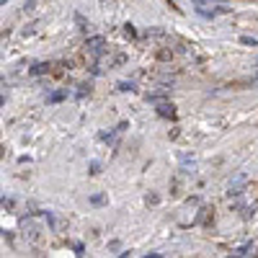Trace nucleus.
Instances as JSON below:
<instances>
[{"label":"nucleus","instance_id":"2eb2a0df","mask_svg":"<svg viewBox=\"0 0 258 258\" xmlns=\"http://www.w3.org/2000/svg\"><path fill=\"white\" fill-rule=\"evenodd\" d=\"M145 202H147V204H158V202H160V199H158V197H155V194H147V199H145Z\"/></svg>","mask_w":258,"mask_h":258},{"label":"nucleus","instance_id":"a211bd4d","mask_svg":"<svg viewBox=\"0 0 258 258\" xmlns=\"http://www.w3.org/2000/svg\"><path fill=\"white\" fill-rule=\"evenodd\" d=\"M3 106H6V96H0V109H3Z\"/></svg>","mask_w":258,"mask_h":258},{"label":"nucleus","instance_id":"0eeeda50","mask_svg":"<svg viewBox=\"0 0 258 258\" xmlns=\"http://www.w3.org/2000/svg\"><path fill=\"white\" fill-rule=\"evenodd\" d=\"M88 168H91V170H88L91 176H98V173H101V163H98V160H91V165H88Z\"/></svg>","mask_w":258,"mask_h":258},{"label":"nucleus","instance_id":"f257e3e1","mask_svg":"<svg viewBox=\"0 0 258 258\" xmlns=\"http://www.w3.org/2000/svg\"><path fill=\"white\" fill-rule=\"evenodd\" d=\"M85 52H88L93 59H101L106 54V39L103 36H91L85 41Z\"/></svg>","mask_w":258,"mask_h":258},{"label":"nucleus","instance_id":"7ed1b4c3","mask_svg":"<svg viewBox=\"0 0 258 258\" xmlns=\"http://www.w3.org/2000/svg\"><path fill=\"white\" fill-rule=\"evenodd\" d=\"M235 255H258V238L248 240V243L240 245V248H235Z\"/></svg>","mask_w":258,"mask_h":258},{"label":"nucleus","instance_id":"f8f14e48","mask_svg":"<svg viewBox=\"0 0 258 258\" xmlns=\"http://www.w3.org/2000/svg\"><path fill=\"white\" fill-rule=\"evenodd\" d=\"M41 3V0H26V6H24V11H34L36 6Z\"/></svg>","mask_w":258,"mask_h":258},{"label":"nucleus","instance_id":"9b49d317","mask_svg":"<svg viewBox=\"0 0 258 258\" xmlns=\"http://www.w3.org/2000/svg\"><path fill=\"white\" fill-rule=\"evenodd\" d=\"M0 207H3V209H13V207H16V202H13V199H6V197H3V199H0Z\"/></svg>","mask_w":258,"mask_h":258},{"label":"nucleus","instance_id":"423d86ee","mask_svg":"<svg viewBox=\"0 0 258 258\" xmlns=\"http://www.w3.org/2000/svg\"><path fill=\"white\" fill-rule=\"evenodd\" d=\"M116 91H121V93H132V91H135V83H126V80H121V83L116 85Z\"/></svg>","mask_w":258,"mask_h":258},{"label":"nucleus","instance_id":"20e7f679","mask_svg":"<svg viewBox=\"0 0 258 258\" xmlns=\"http://www.w3.org/2000/svg\"><path fill=\"white\" fill-rule=\"evenodd\" d=\"M49 68H52L49 62H36V64H31V70H29V73H31L34 78H39V75H47Z\"/></svg>","mask_w":258,"mask_h":258},{"label":"nucleus","instance_id":"1a4fd4ad","mask_svg":"<svg viewBox=\"0 0 258 258\" xmlns=\"http://www.w3.org/2000/svg\"><path fill=\"white\" fill-rule=\"evenodd\" d=\"M240 44H245V47H258V41H255L253 36H240Z\"/></svg>","mask_w":258,"mask_h":258},{"label":"nucleus","instance_id":"6e6552de","mask_svg":"<svg viewBox=\"0 0 258 258\" xmlns=\"http://www.w3.org/2000/svg\"><path fill=\"white\" fill-rule=\"evenodd\" d=\"M91 204H96V207L106 204V194H96V197H91Z\"/></svg>","mask_w":258,"mask_h":258},{"label":"nucleus","instance_id":"f03ea898","mask_svg":"<svg viewBox=\"0 0 258 258\" xmlns=\"http://www.w3.org/2000/svg\"><path fill=\"white\" fill-rule=\"evenodd\" d=\"M155 114L160 116V119H176V106L170 103V101H155Z\"/></svg>","mask_w":258,"mask_h":258},{"label":"nucleus","instance_id":"ddd939ff","mask_svg":"<svg viewBox=\"0 0 258 258\" xmlns=\"http://www.w3.org/2000/svg\"><path fill=\"white\" fill-rule=\"evenodd\" d=\"M75 21H78V24H80V29H83V31H85V29H88V26H91V24H85V18H83L80 13H75Z\"/></svg>","mask_w":258,"mask_h":258},{"label":"nucleus","instance_id":"9d476101","mask_svg":"<svg viewBox=\"0 0 258 258\" xmlns=\"http://www.w3.org/2000/svg\"><path fill=\"white\" fill-rule=\"evenodd\" d=\"M124 34H126V36H132V39H135V36H137V29H135L132 24H124Z\"/></svg>","mask_w":258,"mask_h":258},{"label":"nucleus","instance_id":"dca6fc26","mask_svg":"<svg viewBox=\"0 0 258 258\" xmlns=\"http://www.w3.org/2000/svg\"><path fill=\"white\" fill-rule=\"evenodd\" d=\"M73 248H75V253H78V255H83V253H85V245H83V243H75Z\"/></svg>","mask_w":258,"mask_h":258},{"label":"nucleus","instance_id":"39448f33","mask_svg":"<svg viewBox=\"0 0 258 258\" xmlns=\"http://www.w3.org/2000/svg\"><path fill=\"white\" fill-rule=\"evenodd\" d=\"M64 98H68V91H57V93L47 96V103H59V101H64Z\"/></svg>","mask_w":258,"mask_h":258},{"label":"nucleus","instance_id":"4468645a","mask_svg":"<svg viewBox=\"0 0 258 258\" xmlns=\"http://www.w3.org/2000/svg\"><path fill=\"white\" fill-rule=\"evenodd\" d=\"M88 93H91V85H80V91H78V98L88 96Z\"/></svg>","mask_w":258,"mask_h":258},{"label":"nucleus","instance_id":"f3484780","mask_svg":"<svg viewBox=\"0 0 258 258\" xmlns=\"http://www.w3.org/2000/svg\"><path fill=\"white\" fill-rule=\"evenodd\" d=\"M158 59H163V62H165V59H170V52H168V49H163V52L158 54Z\"/></svg>","mask_w":258,"mask_h":258}]
</instances>
